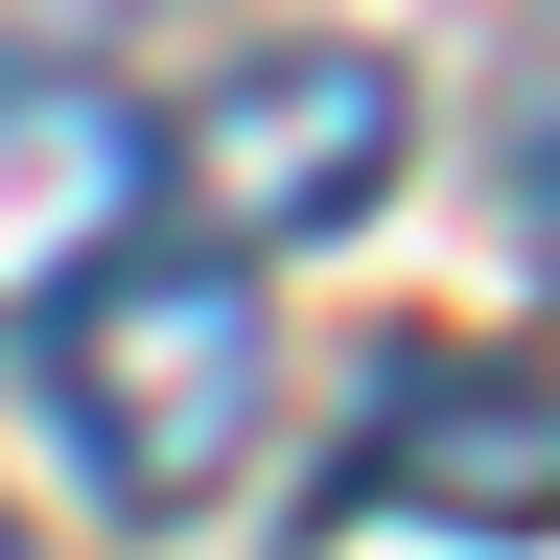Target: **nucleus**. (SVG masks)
I'll return each mask as SVG.
<instances>
[{"label": "nucleus", "mask_w": 560, "mask_h": 560, "mask_svg": "<svg viewBox=\"0 0 560 560\" xmlns=\"http://www.w3.org/2000/svg\"><path fill=\"white\" fill-rule=\"evenodd\" d=\"M47 420H70V467H94V514H210L257 444V280L234 257H94L47 304Z\"/></svg>", "instance_id": "1"}, {"label": "nucleus", "mask_w": 560, "mask_h": 560, "mask_svg": "<svg viewBox=\"0 0 560 560\" xmlns=\"http://www.w3.org/2000/svg\"><path fill=\"white\" fill-rule=\"evenodd\" d=\"M397 140H420L397 47H234L164 117V210H187V257H304L397 187Z\"/></svg>", "instance_id": "2"}, {"label": "nucleus", "mask_w": 560, "mask_h": 560, "mask_svg": "<svg viewBox=\"0 0 560 560\" xmlns=\"http://www.w3.org/2000/svg\"><path fill=\"white\" fill-rule=\"evenodd\" d=\"M164 210V117L117 70H0V327H47L94 257H140Z\"/></svg>", "instance_id": "3"}, {"label": "nucleus", "mask_w": 560, "mask_h": 560, "mask_svg": "<svg viewBox=\"0 0 560 560\" xmlns=\"http://www.w3.org/2000/svg\"><path fill=\"white\" fill-rule=\"evenodd\" d=\"M0 560H24V537H0Z\"/></svg>", "instance_id": "7"}, {"label": "nucleus", "mask_w": 560, "mask_h": 560, "mask_svg": "<svg viewBox=\"0 0 560 560\" xmlns=\"http://www.w3.org/2000/svg\"><path fill=\"white\" fill-rule=\"evenodd\" d=\"M94 24L117 0H0V70H94Z\"/></svg>", "instance_id": "5"}, {"label": "nucleus", "mask_w": 560, "mask_h": 560, "mask_svg": "<svg viewBox=\"0 0 560 560\" xmlns=\"http://www.w3.org/2000/svg\"><path fill=\"white\" fill-rule=\"evenodd\" d=\"M514 234H537V257H560V117H537V164H514Z\"/></svg>", "instance_id": "6"}, {"label": "nucleus", "mask_w": 560, "mask_h": 560, "mask_svg": "<svg viewBox=\"0 0 560 560\" xmlns=\"http://www.w3.org/2000/svg\"><path fill=\"white\" fill-rule=\"evenodd\" d=\"M350 514L560 537V374H514V350H397V374H374V444H350Z\"/></svg>", "instance_id": "4"}]
</instances>
